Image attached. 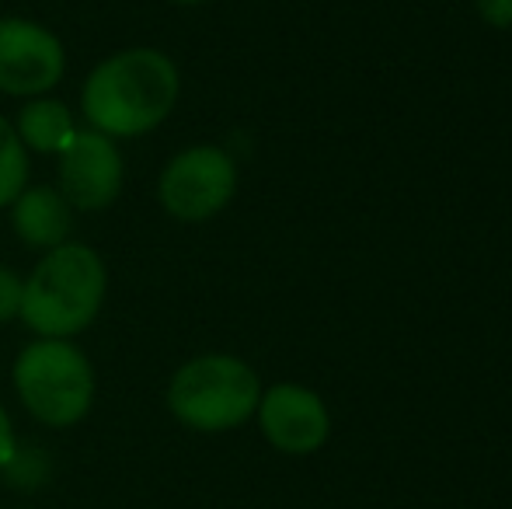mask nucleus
Here are the masks:
<instances>
[{
	"label": "nucleus",
	"instance_id": "nucleus-15",
	"mask_svg": "<svg viewBox=\"0 0 512 509\" xmlns=\"http://www.w3.org/2000/svg\"><path fill=\"white\" fill-rule=\"evenodd\" d=\"M168 4H178V7H199V4H206V0H168Z\"/></svg>",
	"mask_w": 512,
	"mask_h": 509
},
{
	"label": "nucleus",
	"instance_id": "nucleus-14",
	"mask_svg": "<svg viewBox=\"0 0 512 509\" xmlns=\"http://www.w3.org/2000/svg\"><path fill=\"white\" fill-rule=\"evenodd\" d=\"M14 454H18V433H14L11 412H7L4 401H0V471L11 464Z\"/></svg>",
	"mask_w": 512,
	"mask_h": 509
},
{
	"label": "nucleus",
	"instance_id": "nucleus-1",
	"mask_svg": "<svg viewBox=\"0 0 512 509\" xmlns=\"http://www.w3.org/2000/svg\"><path fill=\"white\" fill-rule=\"evenodd\" d=\"M178 98V63L157 46H129L98 60L84 77L81 123L112 140H136L168 123Z\"/></svg>",
	"mask_w": 512,
	"mask_h": 509
},
{
	"label": "nucleus",
	"instance_id": "nucleus-4",
	"mask_svg": "<svg viewBox=\"0 0 512 509\" xmlns=\"http://www.w3.org/2000/svg\"><path fill=\"white\" fill-rule=\"evenodd\" d=\"M21 408L46 429H74L95 408V367L74 339H32L11 367Z\"/></svg>",
	"mask_w": 512,
	"mask_h": 509
},
{
	"label": "nucleus",
	"instance_id": "nucleus-3",
	"mask_svg": "<svg viewBox=\"0 0 512 509\" xmlns=\"http://www.w3.org/2000/svg\"><path fill=\"white\" fill-rule=\"evenodd\" d=\"M262 377L234 353H199L171 374L164 401L175 422L203 436L234 433L255 419Z\"/></svg>",
	"mask_w": 512,
	"mask_h": 509
},
{
	"label": "nucleus",
	"instance_id": "nucleus-9",
	"mask_svg": "<svg viewBox=\"0 0 512 509\" xmlns=\"http://www.w3.org/2000/svg\"><path fill=\"white\" fill-rule=\"evenodd\" d=\"M11 213V231L25 248L49 252L60 248L74 234V206L60 196L56 185H32L21 189V196L7 206Z\"/></svg>",
	"mask_w": 512,
	"mask_h": 509
},
{
	"label": "nucleus",
	"instance_id": "nucleus-12",
	"mask_svg": "<svg viewBox=\"0 0 512 509\" xmlns=\"http://www.w3.org/2000/svg\"><path fill=\"white\" fill-rule=\"evenodd\" d=\"M21 297H25V276L11 265H0V325L21 318Z\"/></svg>",
	"mask_w": 512,
	"mask_h": 509
},
{
	"label": "nucleus",
	"instance_id": "nucleus-2",
	"mask_svg": "<svg viewBox=\"0 0 512 509\" xmlns=\"http://www.w3.org/2000/svg\"><path fill=\"white\" fill-rule=\"evenodd\" d=\"M108 297V265L91 245L67 241L39 255L25 276L21 325L35 339H77L98 321Z\"/></svg>",
	"mask_w": 512,
	"mask_h": 509
},
{
	"label": "nucleus",
	"instance_id": "nucleus-8",
	"mask_svg": "<svg viewBox=\"0 0 512 509\" xmlns=\"http://www.w3.org/2000/svg\"><path fill=\"white\" fill-rule=\"evenodd\" d=\"M56 161H60L56 189L74 206V213H102L119 203L126 185V157L119 140L81 126L77 140Z\"/></svg>",
	"mask_w": 512,
	"mask_h": 509
},
{
	"label": "nucleus",
	"instance_id": "nucleus-11",
	"mask_svg": "<svg viewBox=\"0 0 512 509\" xmlns=\"http://www.w3.org/2000/svg\"><path fill=\"white\" fill-rule=\"evenodd\" d=\"M28 182H32V154L18 140L11 119L0 112V210H7Z\"/></svg>",
	"mask_w": 512,
	"mask_h": 509
},
{
	"label": "nucleus",
	"instance_id": "nucleus-13",
	"mask_svg": "<svg viewBox=\"0 0 512 509\" xmlns=\"http://www.w3.org/2000/svg\"><path fill=\"white\" fill-rule=\"evenodd\" d=\"M481 25L495 28V32H512V0H474Z\"/></svg>",
	"mask_w": 512,
	"mask_h": 509
},
{
	"label": "nucleus",
	"instance_id": "nucleus-16",
	"mask_svg": "<svg viewBox=\"0 0 512 509\" xmlns=\"http://www.w3.org/2000/svg\"><path fill=\"white\" fill-rule=\"evenodd\" d=\"M0 509H4V506H0Z\"/></svg>",
	"mask_w": 512,
	"mask_h": 509
},
{
	"label": "nucleus",
	"instance_id": "nucleus-5",
	"mask_svg": "<svg viewBox=\"0 0 512 509\" xmlns=\"http://www.w3.org/2000/svg\"><path fill=\"white\" fill-rule=\"evenodd\" d=\"M241 171L220 143H192L178 150L157 175V203L178 224H203L234 203Z\"/></svg>",
	"mask_w": 512,
	"mask_h": 509
},
{
	"label": "nucleus",
	"instance_id": "nucleus-6",
	"mask_svg": "<svg viewBox=\"0 0 512 509\" xmlns=\"http://www.w3.org/2000/svg\"><path fill=\"white\" fill-rule=\"evenodd\" d=\"M67 74V49L60 35L35 18H0V95L39 98L53 95Z\"/></svg>",
	"mask_w": 512,
	"mask_h": 509
},
{
	"label": "nucleus",
	"instance_id": "nucleus-7",
	"mask_svg": "<svg viewBox=\"0 0 512 509\" xmlns=\"http://www.w3.org/2000/svg\"><path fill=\"white\" fill-rule=\"evenodd\" d=\"M262 440L283 457H314L331 440V408L314 387L279 381L262 387L255 419Z\"/></svg>",
	"mask_w": 512,
	"mask_h": 509
},
{
	"label": "nucleus",
	"instance_id": "nucleus-10",
	"mask_svg": "<svg viewBox=\"0 0 512 509\" xmlns=\"http://www.w3.org/2000/svg\"><path fill=\"white\" fill-rule=\"evenodd\" d=\"M81 126V116H74V109L53 95L28 98L18 109V119H14L18 140L25 143L28 154L39 157H60L77 140Z\"/></svg>",
	"mask_w": 512,
	"mask_h": 509
}]
</instances>
